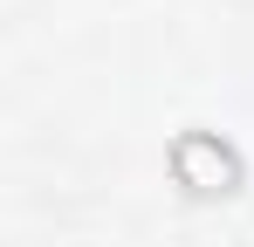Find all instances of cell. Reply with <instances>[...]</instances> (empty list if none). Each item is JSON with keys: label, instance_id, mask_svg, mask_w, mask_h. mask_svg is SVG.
I'll use <instances>...</instances> for the list:
<instances>
[{"label": "cell", "instance_id": "1", "mask_svg": "<svg viewBox=\"0 0 254 247\" xmlns=\"http://www.w3.org/2000/svg\"><path fill=\"white\" fill-rule=\"evenodd\" d=\"M165 165H172V179H179L186 199H227V192L241 185V151H234L220 130H179Z\"/></svg>", "mask_w": 254, "mask_h": 247}]
</instances>
